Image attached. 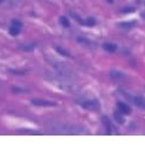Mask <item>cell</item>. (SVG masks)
<instances>
[{"label": "cell", "instance_id": "1", "mask_svg": "<svg viewBox=\"0 0 145 146\" xmlns=\"http://www.w3.org/2000/svg\"><path fill=\"white\" fill-rule=\"evenodd\" d=\"M49 131L54 133H65V135H83V133H89V130L83 127L82 125L63 124V123L49 124Z\"/></svg>", "mask_w": 145, "mask_h": 146}, {"label": "cell", "instance_id": "2", "mask_svg": "<svg viewBox=\"0 0 145 146\" xmlns=\"http://www.w3.org/2000/svg\"><path fill=\"white\" fill-rule=\"evenodd\" d=\"M80 104L84 110H89V111H98L101 109V103L97 98H89V100L80 101Z\"/></svg>", "mask_w": 145, "mask_h": 146}, {"label": "cell", "instance_id": "3", "mask_svg": "<svg viewBox=\"0 0 145 146\" xmlns=\"http://www.w3.org/2000/svg\"><path fill=\"white\" fill-rule=\"evenodd\" d=\"M101 120H102V124L104 125V129H105L106 135H112V133L117 132V129H116V127L112 125L111 120L109 119L106 116H103V117L101 118Z\"/></svg>", "mask_w": 145, "mask_h": 146}, {"label": "cell", "instance_id": "4", "mask_svg": "<svg viewBox=\"0 0 145 146\" xmlns=\"http://www.w3.org/2000/svg\"><path fill=\"white\" fill-rule=\"evenodd\" d=\"M109 76H110V78L115 82H122L126 77L125 74H123V72L118 69H111L110 72H109Z\"/></svg>", "mask_w": 145, "mask_h": 146}, {"label": "cell", "instance_id": "5", "mask_svg": "<svg viewBox=\"0 0 145 146\" xmlns=\"http://www.w3.org/2000/svg\"><path fill=\"white\" fill-rule=\"evenodd\" d=\"M21 22L20 21H18V20H13L12 21V26H11V28H9V34L11 35H18L19 33H20V31H21Z\"/></svg>", "mask_w": 145, "mask_h": 146}, {"label": "cell", "instance_id": "6", "mask_svg": "<svg viewBox=\"0 0 145 146\" xmlns=\"http://www.w3.org/2000/svg\"><path fill=\"white\" fill-rule=\"evenodd\" d=\"M32 104H34L36 106H55L56 105V103H54V102L46 101V100H42V98L32 100Z\"/></svg>", "mask_w": 145, "mask_h": 146}, {"label": "cell", "instance_id": "7", "mask_svg": "<svg viewBox=\"0 0 145 146\" xmlns=\"http://www.w3.org/2000/svg\"><path fill=\"white\" fill-rule=\"evenodd\" d=\"M74 15V18L81 23V25H83V26H87V27H92V26H95L96 25V20L94 19V18H88V19H81V18H78V17H76L75 14H72Z\"/></svg>", "mask_w": 145, "mask_h": 146}, {"label": "cell", "instance_id": "8", "mask_svg": "<svg viewBox=\"0 0 145 146\" xmlns=\"http://www.w3.org/2000/svg\"><path fill=\"white\" fill-rule=\"evenodd\" d=\"M131 102L140 109H145V97L143 96H134L131 98Z\"/></svg>", "mask_w": 145, "mask_h": 146}, {"label": "cell", "instance_id": "9", "mask_svg": "<svg viewBox=\"0 0 145 146\" xmlns=\"http://www.w3.org/2000/svg\"><path fill=\"white\" fill-rule=\"evenodd\" d=\"M117 109H118V111L122 112L123 115H129L131 112V108L128 104L123 103V102H118L117 103Z\"/></svg>", "mask_w": 145, "mask_h": 146}, {"label": "cell", "instance_id": "10", "mask_svg": "<svg viewBox=\"0 0 145 146\" xmlns=\"http://www.w3.org/2000/svg\"><path fill=\"white\" fill-rule=\"evenodd\" d=\"M102 47H103V49L106 50L108 53H115L117 50V46L115 43H111V42H105V43L102 44Z\"/></svg>", "mask_w": 145, "mask_h": 146}, {"label": "cell", "instance_id": "11", "mask_svg": "<svg viewBox=\"0 0 145 146\" xmlns=\"http://www.w3.org/2000/svg\"><path fill=\"white\" fill-rule=\"evenodd\" d=\"M77 42L78 43H82V44H84L86 47H89V48H94L95 47V44L92 43V41H90L89 39H86V38H77Z\"/></svg>", "mask_w": 145, "mask_h": 146}, {"label": "cell", "instance_id": "12", "mask_svg": "<svg viewBox=\"0 0 145 146\" xmlns=\"http://www.w3.org/2000/svg\"><path fill=\"white\" fill-rule=\"evenodd\" d=\"M136 20H131V21H123L119 22V27L122 28H132L134 26H136Z\"/></svg>", "mask_w": 145, "mask_h": 146}, {"label": "cell", "instance_id": "13", "mask_svg": "<svg viewBox=\"0 0 145 146\" xmlns=\"http://www.w3.org/2000/svg\"><path fill=\"white\" fill-rule=\"evenodd\" d=\"M114 117H115V119H116L117 123H119V124H124V123H125V119H124L122 112L115 111V112H114Z\"/></svg>", "mask_w": 145, "mask_h": 146}, {"label": "cell", "instance_id": "14", "mask_svg": "<svg viewBox=\"0 0 145 146\" xmlns=\"http://www.w3.org/2000/svg\"><path fill=\"white\" fill-rule=\"evenodd\" d=\"M60 22H61V25L63 27H66V28L70 27V22H69V20L66 17H60Z\"/></svg>", "mask_w": 145, "mask_h": 146}, {"label": "cell", "instance_id": "15", "mask_svg": "<svg viewBox=\"0 0 145 146\" xmlns=\"http://www.w3.org/2000/svg\"><path fill=\"white\" fill-rule=\"evenodd\" d=\"M56 50H57V53H60V54H62L63 56H69V53L65 52V49H62V48H60V47H57V48H56Z\"/></svg>", "mask_w": 145, "mask_h": 146}, {"label": "cell", "instance_id": "16", "mask_svg": "<svg viewBox=\"0 0 145 146\" xmlns=\"http://www.w3.org/2000/svg\"><path fill=\"white\" fill-rule=\"evenodd\" d=\"M134 11V8H123L122 12H132Z\"/></svg>", "mask_w": 145, "mask_h": 146}, {"label": "cell", "instance_id": "17", "mask_svg": "<svg viewBox=\"0 0 145 146\" xmlns=\"http://www.w3.org/2000/svg\"><path fill=\"white\" fill-rule=\"evenodd\" d=\"M142 17H143V18H145V12H144V13L142 14Z\"/></svg>", "mask_w": 145, "mask_h": 146}, {"label": "cell", "instance_id": "18", "mask_svg": "<svg viewBox=\"0 0 145 146\" xmlns=\"http://www.w3.org/2000/svg\"><path fill=\"white\" fill-rule=\"evenodd\" d=\"M3 1H4V0H0V4H1V3H3Z\"/></svg>", "mask_w": 145, "mask_h": 146}, {"label": "cell", "instance_id": "19", "mask_svg": "<svg viewBox=\"0 0 145 146\" xmlns=\"http://www.w3.org/2000/svg\"><path fill=\"white\" fill-rule=\"evenodd\" d=\"M109 1H110V3H112V0H109Z\"/></svg>", "mask_w": 145, "mask_h": 146}]
</instances>
